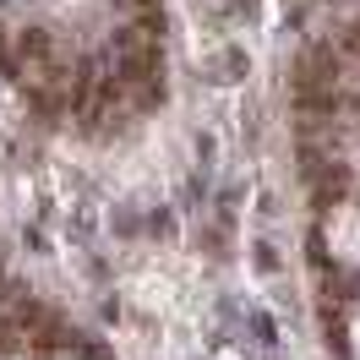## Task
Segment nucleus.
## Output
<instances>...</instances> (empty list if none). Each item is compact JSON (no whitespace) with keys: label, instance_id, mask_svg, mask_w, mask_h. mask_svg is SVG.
Wrapping results in <instances>:
<instances>
[{"label":"nucleus","instance_id":"obj_11","mask_svg":"<svg viewBox=\"0 0 360 360\" xmlns=\"http://www.w3.org/2000/svg\"><path fill=\"white\" fill-rule=\"evenodd\" d=\"M191 148L202 153V164H213V153H219V136H213V131H197V136H191Z\"/></svg>","mask_w":360,"mask_h":360},{"label":"nucleus","instance_id":"obj_4","mask_svg":"<svg viewBox=\"0 0 360 360\" xmlns=\"http://www.w3.org/2000/svg\"><path fill=\"white\" fill-rule=\"evenodd\" d=\"M246 49H224V60H219V71H213V82H240L246 77Z\"/></svg>","mask_w":360,"mask_h":360},{"label":"nucleus","instance_id":"obj_15","mask_svg":"<svg viewBox=\"0 0 360 360\" xmlns=\"http://www.w3.org/2000/svg\"><path fill=\"white\" fill-rule=\"evenodd\" d=\"M0 49H6V33H0Z\"/></svg>","mask_w":360,"mask_h":360},{"label":"nucleus","instance_id":"obj_6","mask_svg":"<svg viewBox=\"0 0 360 360\" xmlns=\"http://www.w3.org/2000/svg\"><path fill=\"white\" fill-rule=\"evenodd\" d=\"M110 229L120 235V240H131L136 229H142V213H136V207H115V213H110Z\"/></svg>","mask_w":360,"mask_h":360},{"label":"nucleus","instance_id":"obj_2","mask_svg":"<svg viewBox=\"0 0 360 360\" xmlns=\"http://www.w3.org/2000/svg\"><path fill=\"white\" fill-rule=\"evenodd\" d=\"M344 77V55L333 49V39H316L295 55V88H338Z\"/></svg>","mask_w":360,"mask_h":360},{"label":"nucleus","instance_id":"obj_12","mask_svg":"<svg viewBox=\"0 0 360 360\" xmlns=\"http://www.w3.org/2000/svg\"><path fill=\"white\" fill-rule=\"evenodd\" d=\"M197 246H207L213 257H224V229H202V235H197Z\"/></svg>","mask_w":360,"mask_h":360},{"label":"nucleus","instance_id":"obj_1","mask_svg":"<svg viewBox=\"0 0 360 360\" xmlns=\"http://www.w3.org/2000/svg\"><path fill=\"white\" fill-rule=\"evenodd\" d=\"M306 169V186H311V207L316 219L328 213V207H344L349 202V169H344V158H311V164H300Z\"/></svg>","mask_w":360,"mask_h":360},{"label":"nucleus","instance_id":"obj_5","mask_svg":"<svg viewBox=\"0 0 360 360\" xmlns=\"http://www.w3.org/2000/svg\"><path fill=\"white\" fill-rule=\"evenodd\" d=\"M142 229L158 235V240H169V235H175V207H153V213L142 219Z\"/></svg>","mask_w":360,"mask_h":360},{"label":"nucleus","instance_id":"obj_8","mask_svg":"<svg viewBox=\"0 0 360 360\" xmlns=\"http://www.w3.org/2000/svg\"><path fill=\"white\" fill-rule=\"evenodd\" d=\"M93 229H98V213H93V202H82L77 213H71V235H77V240H88Z\"/></svg>","mask_w":360,"mask_h":360},{"label":"nucleus","instance_id":"obj_14","mask_svg":"<svg viewBox=\"0 0 360 360\" xmlns=\"http://www.w3.org/2000/svg\"><path fill=\"white\" fill-rule=\"evenodd\" d=\"M229 6H235V11H251V6H257V0H229Z\"/></svg>","mask_w":360,"mask_h":360},{"label":"nucleus","instance_id":"obj_7","mask_svg":"<svg viewBox=\"0 0 360 360\" xmlns=\"http://www.w3.org/2000/svg\"><path fill=\"white\" fill-rule=\"evenodd\" d=\"M158 104H164V77H153V82L136 88V110L131 115H148V110H158Z\"/></svg>","mask_w":360,"mask_h":360},{"label":"nucleus","instance_id":"obj_9","mask_svg":"<svg viewBox=\"0 0 360 360\" xmlns=\"http://www.w3.org/2000/svg\"><path fill=\"white\" fill-rule=\"evenodd\" d=\"M251 338H257V344H273V338H278V322H273L268 311H251Z\"/></svg>","mask_w":360,"mask_h":360},{"label":"nucleus","instance_id":"obj_10","mask_svg":"<svg viewBox=\"0 0 360 360\" xmlns=\"http://www.w3.org/2000/svg\"><path fill=\"white\" fill-rule=\"evenodd\" d=\"M251 262H257L262 273H278V251H273L268 240H257V246H251Z\"/></svg>","mask_w":360,"mask_h":360},{"label":"nucleus","instance_id":"obj_3","mask_svg":"<svg viewBox=\"0 0 360 360\" xmlns=\"http://www.w3.org/2000/svg\"><path fill=\"white\" fill-rule=\"evenodd\" d=\"M17 60L33 71H49V66H60V49H55V33L39 22H27L22 33H17Z\"/></svg>","mask_w":360,"mask_h":360},{"label":"nucleus","instance_id":"obj_13","mask_svg":"<svg viewBox=\"0 0 360 360\" xmlns=\"http://www.w3.org/2000/svg\"><path fill=\"white\" fill-rule=\"evenodd\" d=\"M22 240H27V246H33V251H49V240H44V229H33V224L22 229Z\"/></svg>","mask_w":360,"mask_h":360}]
</instances>
